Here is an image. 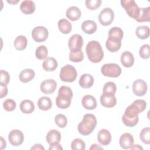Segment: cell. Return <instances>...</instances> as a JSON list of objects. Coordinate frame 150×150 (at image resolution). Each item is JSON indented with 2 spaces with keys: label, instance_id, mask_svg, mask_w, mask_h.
<instances>
[{
  "label": "cell",
  "instance_id": "cell-33",
  "mask_svg": "<svg viewBox=\"0 0 150 150\" xmlns=\"http://www.w3.org/2000/svg\"><path fill=\"white\" fill-rule=\"evenodd\" d=\"M48 54V50L45 45H40L38 46L35 51L36 57L39 60L45 59Z\"/></svg>",
  "mask_w": 150,
  "mask_h": 150
},
{
  "label": "cell",
  "instance_id": "cell-21",
  "mask_svg": "<svg viewBox=\"0 0 150 150\" xmlns=\"http://www.w3.org/2000/svg\"><path fill=\"white\" fill-rule=\"evenodd\" d=\"M81 29L82 30L89 35L94 33L97 28L96 23L92 20H86L84 21L81 24Z\"/></svg>",
  "mask_w": 150,
  "mask_h": 150
},
{
  "label": "cell",
  "instance_id": "cell-11",
  "mask_svg": "<svg viewBox=\"0 0 150 150\" xmlns=\"http://www.w3.org/2000/svg\"><path fill=\"white\" fill-rule=\"evenodd\" d=\"M132 87L134 94L139 97L144 96L148 89L146 83L142 79H137L134 81Z\"/></svg>",
  "mask_w": 150,
  "mask_h": 150
},
{
  "label": "cell",
  "instance_id": "cell-20",
  "mask_svg": "<svg viewBox=\"0 0 150 150\" xmlns=\"http://www.w3.org/2000/svg\"><path fill=\"white\" fill-rule=\"evenodd\" d=\"M35 4L33 1L30 0H25L21 2L20 5V9L22 13L26 15H30L35 11Z\"/></svg>",
  "mask_w": 150,
  "mask_h": 150
},
{
  "label": "cell",
  "instance_id": "cell-5",
  "mask_svg": "<svg viewBox=\"0 0 150 150\" xmlns=\"http://www.w3.org/2000/svg\"><path fill=\"white\" fill-rule=\"evenodd\" d=\"M60 79L64 82H73L77 77V73L75 67L71 64H67L62 67L60 74Z\"/></svg>",
  "mask_w": 150,
  "mask_h": 150
},
{
  "label": "cell",
  "instance_id": "cell-27",
  "mask_svg": "<svg viewBox=\"0 0 150 150\" xmlns=\"http://www.w3.org/2000/svg\"><path fill=\"white\" fill-rule=\"evenodd\" d=\"M21 111L24 114H30L35 110V105L30 100H24L19 105Z\"/></svg>",
  "mask_w": 150,
  "mask_h": 150
},
{
  "label": "cell",
  "instance_id": "cell-16",
  "mask_svg": "<svg viewBox=\"0 0 150 150\" xmlns=\"http://www.w3.org/2000/svg\"><path fill=\"white\" fill-rule=\"evenodd\" d=\"M97 140L103 145H107L111 141V134L106 129H101L97 134Z\"/></svg>",
  "mask_w": 150,
  "mask_h": 150
},
{
  "label": "cell",
  "instance_id": "cell-37",
  "mask_svg": "<svg viewBox=\"0 0 150 150\" xmlns=\"http://www.w3.org/2000/svg\"><path fill=\"white\" fill-rule=\"evenodd\" d=\"M71 148L73 150H84L86 148V144L81 139L76 138L71 142Z\"/></svg>",
  "mask_w": 150,
  "mask_h": 150
},
{
  "label": "cell",
  "instance_id": "cell-38",
  "mask_svg": "<svg viewBox=\"0 0 150 150\" xmlns=\"http://www.w3.org/2000/svg\"><path fill=\"white\" fill-rule=\"evenodd\" d=\"M55 124L60 128H64L67 124V119L66 117L62 114H59L54 118Z\"/></svg>",
  "mask_w": 150,
  "mask_h": 150
},
{
  "label": "cell",
  "instance_id": "cell-12",
  "mask_svg": "<svg viewBox=\"0 0 150 150\" xmlns=\"http://www.w3.org/2000/svg\"><path fill=\"white\" fill-rule=\"evenodd\" d=\"M8 140L12 145L15 146H19L23 142L24 136L20 130L13 129L9 134Z\"/></svg>",
  "mask_w": 150,
  "mask_h": 150
},
{
  "label": "cell",
  "instance_id": "cell-31",
  "mask_svg": "<svg viewBox=\"0 0 150 150\" xmlns=\"http://www.w3.org/2000/svg\"><path fill=\"white\" fill-rule=\"evenodd\" d=\"M150 20V7L141 8L138 18L135 20L138 22H149Z\"/></svg>",
  "mask_w": 150,
  "mask_h": 150
},
{
  "label": "cell",
  "instance_id": "cell-6",
  "mask_svg": "<svg viewBox=\"0 0 150 150\" xmlns=\"http://www.w3.org/2000/svg\"><path fill=\"white\" fill-rule=\"evenodd\" d=\"M121 4L129 16L136 20L139 14L140 8L134 0H122Z\"/></svg>",
  "mask_w": 150,
  "mask_h": 150
},
{
  "label": "cell",
  "instance_id": "cell-7",
  "mask_svg": "<svg viewBox=\"0 0 150 150\" xmlns=\"http://www.w3.org/2000/svg\"><path fill=\"white\" fill-rule=\"evenodd\" d=\"M101 72L104 76L116 78L121 74V69L116 63H106L101 67Z\"/></svg>",
  "mask_w": 150,
  "mask_h": 150
},
{
  "label": "cell",
  "instance_id": "cell-2",
  "mask_svg": "<svg viewBox=\"0 0 150 150\" xmlns=\"http://www.w3.org/2000/svg\"><path fill=\"white\" fill-rule=\"evenodd\" d=\"M72 97L73 91L70 87L62 86L59 89L58 96L56 98V104L59 108H67L70 105Z\"/></svg>",
  "mask_w": 150,
  "mask_h": 150
},
{
  "label": "cell",
  "instance_id": "cell-42",
  "mask_svg": "<svg viewBox=\"0 0 150 150\" xmlns=\"http://www.w3.org/2000/svg\"><path fill=\"white\" fill-rule=\"evenodd\" d=\"M86 7L90 10H96L98 8L101 4V0H86L85 1Z\"/></svg>",
  "mask_w": 150,
  "mask_h": 150
},
{
  "label": "cell",
  "instance_id": "cell-4",
  "mask_svg": "<svg viewBox=\"0 0 150 150\" xmlns=\"http://www.w3.org/2000/svg\"><path fill=\"white\" fill-rule=\"evenodd\" d=\"M141 113L139 109L132 103L128 106L122 117V121L124 124L129 127L135 126L139 120L138 114Z\"/></svg>",
  "mask_w": 150,
  "mask_h": 150
},
{
  "label": "cell",
  "instance_id": "cell-23",
  "mask_svg": "<svg viewBox=\"0 0 150 150\" xmlns=\"http://www.w3.org/2000/svg\"><path fill=\"white\" fill-rule=\"evenodd\" d=\"M66 14L67 18L72 21H77L81 15L80 9L75 6L69 7L67 9Z\"/></svg>",
  "mask_w": 150,
  "mask_h": 150
},
{
  "label": "cell",
  "instance_id": "cell-8",
  "mask_svg": "<svg viewBox=\"0 0 150 150\" xmlns=\"http://www.w3.org/2000/svg\"><path fill=\"white\" fill-rule=\"evenodd\" d=\"M98 18L102 25L108 26L111 24L114 20V11L110 8H105L100 12Z\"/></svg>",
  "mask_w": 150,
  "mask_h": 150
},
{
  "label": "cell",
  "instance_id": "cell-50",
  "mask_svg": "<svg viewBox=\"0 0 150 150\" xmlns=\"http://www.w3.org/2000/svg\"><path fill=\"white\" fill-rule=\"evenodd\" d=\"M19 1H7V2L13 5V4H15L18 3Z\"/></svg>",
  "mask_w": 150,
  "mask_h": 150
},
{
  "label": "cell",
  "instance_id": "cell-26",
  "mask_svg": "<svg viewBox=\"0 0 150 150\" xmlns=\"http://www.w3.org/2000/svg\"><path fill=\"white\" fill-rule=\"evenodd\" d=\"M35 76V71L31 69H26L21 71L19 78L21 82L28 83Z\"/></svg>",
  "mask_w": 150,
  "mask_h": 150
},
{
  "label": "cell",
  "instance_id": "cell-15",
  "mask_svg": "<svg viewBox=\"0 0 150 150\" xmlns=\"http://www.w3.org/2000/svg\"><path fill=\"white\" fill-rule=\"evenodd\" d=\"M134 139L132 135L128 132L124 133L121 135L119 139L120 146L124 149H130V148L134 145Z\"/></svg>",
  "mask_w": 150,
  "mask_h": 150
},
{
  "label": "cell",
  "instance_id": "cell-28",
  "mask_svg": "<svg viewBox=\"0 0 150 150\" xmlns=\"http://www.w3.org/2000/svg\"><path fill=\"white\" fill-rule=\"evenodd\" d=\"M58 28L61 33L63 34L69 33L72 29L71 23L66 19H61L58 21Z\"/></svg>",
  "mask_w": 150,
  "mask_h": 150
},
{
  "label": "cell",
  "instance_id": "cell-47",
  "mask_svg": "<svg viewBox=\"0 0 150 150\" xmlns=\"http://www.w3.org/2000/svg\"><path fill=\"white\" fill-rule=\"evenodd\" d=\"M6 145V143L5 140L2 137H1V149H3L5 148Z\"/></svg>",
  "mask_w": 150,
  "mask_h": 150
},
{
  "label": "cell",
  "instance_id": "cell-44",
  "mask_svg": "<svg viewBox=\"0 0 150 150\" xmlns=\"http://www.w3.org/2000/svg\"><path fill=\"white\" fill-rule=\"evenodd\" d=\"M0 97L2 98L3 97H5L8 93V88L6 86H0Z\"/></svg>",
  "mask_w": 150,
  "mask_h": 150
},
{
  "label": "cell",
  "instance_id": "cell-9",
  "mask_svg": "<svg viewBox=\"0 0 150 150\" xmlns=\"http://www.w3.org/2000/svg\"><path fill=\"white\" fill-rule=\"evenodd\" d=\"M49 36L47 29L42 26L34 28L32 30V37L36 42H42L45 41Z\"/></svg>",
  "mask_w": 150,
  "mask_h": 150
},
{
  "label": "cell",
  "instance_id": "cell-24",
  "mask_svg": "<svg viewBox=\"0 0 150 150\" xmlns=\"http://www.w3.org/2000/svg\"><path fill=\"white\" fill-rule=\"evenodd\" d=\"M60 139L61 134L56 129L50 130L46 137V140L49 145L54 143H59Z\"/></svg>",
  "mask_w": 150,
  "mask_h": 150
},
{
  "label": "cell",
  "instance_id": "cell-10",
  "mask_svg": "<svg viewBox=\"0 0 150 150\" xmlns=\"http://www.w3.org/2000/svg\"><path fill=\"white\" fill-rule=\"evenodd\" d=\"M83 45V39L79 34L73 35L68 42V46L70 52H77L81 50Z\"/></svg>",
  "mask_w": 150,
  "mask_h": 150
},
{
  "label": "cell",
  "instance_id": "cell-17",
  "mask_svg": "<svg viewBox=\"0 0 150 150\" xmlns=\"http://www.w3.org/2000/svg\"><path fill=\"white\" fill-rule=\"evenodd\" d=\"M123 31L119 27H112L108 31V39L114 42H121L123 38Z\"/></svg>",
  "mask_w": 150,
  "mask_h": 150
},
{
  "label": "cell",
  "instance_id": "cell-40",
  "mask_svg": "<svg viewBox=\"0 0 150 150\" xmlns=\"http://www.w3.org/2000/svg\"><path fill=\"white\" fill-rule=\"evenodd\" d=\"M15 101L12 99H6L3 103V107L6 111L10 112L13 111L16 108Z\"/></svg>",
  "mask_w": 150,
  "mask_h": 150
},
{
  "label": "cell",
  "instance_id": "cell-22",
  "mask_svg": "<svg viewBox=\"0 0 150 150\" xmlns=\"http://www.w3.org/2000/svg\"><path fill=\"white\" fill-rule=\"evenodd\" d=\"M79 83L81 87L83 88H88L93 86L94 83V78L90 74H83L80 76Z\"/></svg>",
  "mask_w": 150,
  "mask_h": 150
},
{
  "label": "cell",
  "instance_id": "cell-48",
  "mask_svg": "<svg viewBox=\"0 0 150 150\" xmlns=\"http://www.w3.org/2000/svg\"><path fill=\"white\" fill-rule=\"evenodd\" d=\"M90 149H103V148L101 146H98V145H97V144H94L91 145Z\"/></svg>",
  "mask_w": 150,
  "mask_h": 150
},
{
  "label": "cell",
  "instance_id": "cell-1",
  "mask_svg": "<svg viewBox=\"0 0 150 150\" xmlns=\"http://www.w3.org/2000/svg\"><path fill=\"white\" fill-rule=\"evenodd\" d=\"M86 53L88 60L94 63L101 61L104 57V52L100 43L96 40L89 42L86 47Z\"/></svg>",
  "mask_w": 150,
  "mask_h": 150
},
{
  "label": "cell",
  "instance_id": "cell-39",
  "mask_svg": "<svg viewBox=\"0 0 150 150\" xmlns=\"http://www.w3.org/2000/svg\"><path fill=\"white\" fill-rule=\"evenodd\" d=\"M116 90L117 87L115 84L114 82L108 81L104 84L103 89V93H107L115 94Z\"/></svg>",
  "mask_w": 150,
  "mask_h": 150
},
{
  "label": "cell",
  "instance_id": "cell-36",
  "mask_svg": "<svg viewBox=\"0 0 150 150\" xmlns=\"http://www.w3.org/2000/svg\"><path fill=\"white\" fill-rule=\"evenodd\" d=\"M84 59V54L82 50L77 52H70L69 53V60L72 62H80Z\"/></svg>",
  "mask_w": 150,
  "mask_h": 150
},
{
  "label": "cell",
  "instance_id": "cell-18",
  "mask_svg": "<svg viewBox=\"0 0 150 150\" xmlns=\"http://www.w3.org/2000/svg\"><path fill=\"white\" fill-rule=\"evenodd\" d=\"M81 104L83 107L89 110H94L97 107L96 99L91 95H86L81 100Z\"/></svg>",
  "mask_w": 150,
  "mask_h": 150
},
{
  "label": "cell",
  "instance_id": "cell-34",
  "mask_svg": "<svg viewBox=\"0 0 150 150\" xmlns=\"http://www.w3.org/2000/svg\"><path fill=\"white\" fill-rule=\"evenodd\" d=\"M121 42H114L107 39L105 42V46L107 50L111 52H117L121 47Z\"/></svg>",
  "mask_w": 150,
  "mask_h": 150
},
{
  "label": "cell",
  "instance_id": "cell-46",
  "mask_svg": "<svg viewBox=\"0 0 150 150\" xmlns=\"http://www.w3.org/2000/svg\"><path fill=\"white\" fill-rule=\"evenodd\" d=\"M31 150L32 149H40V150H44L45 149V148L41 145V144H35L33 146H32V148H30Z\"/></svg>",
  "mask_w": 150,
  "mask_h": 150
},
{
  "label": "cell",
  "instance_id": "cell-49",
  "mask_svg": "<svg viewBox=\"0 0 150 150\" xmlns=\"http://www.w3.org/2000/svg\"><path fill=\"white\" fill-rule=\"evenodd\" d=\"M131 149H141L143 150V148L142 146H141L139 145L136 144V145H133L131 148Z\"/></svg>",
  "mask_w": 150,
  "mask_h": 150
},
{
  "label": "cell",
  "instance_id": "cell-43",
  "mask_svg": "<svg viewBox=\"0 0 150 150\" xmlns=\"http://www.w3.org/2000/svg\"><path fill=\"white\" fill-rule=\"evenodd\" d=\"M149 45L148 44L143 45L139 49V54L141 58L144 59H146L149 57Z\"/></svg>",
  "mask_w": 150,
  "mask_h": 150
},
{
  "label": "cell",
  "instance_id": "cell-14",
  "mask_svg": "<svg viewBox=\"0 0 150 150\" xmlns=\"http://www.w3.org/2000/svg\"><path fill=\"white\" fill-rule=\"evenodd\" d=\"M57 87V83L53 79H47L43 81L40 86V91L44 94H51L54 92Z\"/></svg>",
  "mask_w": 150,
  "mask_h": 150
},
{
  "label": "cell",
  "instance_id": "cell-41",
  "mask_svg": "<svg viewBox=\"0 0 150 150\" xmlns=\"http://www.w3.org/2000/svg\"><path fill=\"white\" fill-rule=\"evenodd\" d=\"M10 76L9 73L4 70L0 71V86H7L9 82Z\"/></svg>",
  "mask_w": 150,
  "mask_h": 150
},
{
  "label": "cell",
  "instance_id": "cell-3",
  "mask_svg": "<svg viewBox=\"0 0 150 150\" xmlns=\"http://www.w3.org/2000/svg\"><path fill=\"white\" fill-rule=\"evenodd\" d=\"M97 125L96 117L92 114H86L84 115L83 120L77 126L79 132L83 135L91 134L95 129Z\"/></svg>",
  "mask_w": 150,
  "mask_h": 150
},
{
  "label": "cell",
  "instance_id": "cell-13",
  "mask_svg": "<svg viewBox=\"0 0 150 150\" xmlns=\"http://www.w3.org/2000/svg\"><path fill=\"white\" fill-rule=\"evenodd\" d=\"M101 105L107 108H112L116 105L117 99L115 94L107 93H103L100 97Z\"/></svg>",
  "mask_w": 150,
  "mask_h": 150
},
{
  "label": "cell",
  "instance_id": "cell-29",
  "mask_svg": "<svg viewBox=\"0 0 150 150\" xmlns=\"http://www.w3.org/2000/svg\"><path fill=\"white\" fill-rule=\"evenodd\" d=\"M38 108L43 111H47L52 108V103L50 98L48 97H41L38 101Z\"/></svg>",
  "mask_w": 150,
  "mask_h": 150
},
{
  "label": "cell",
  "instance_id": "cell-30",
  "mask_svg": "<svg viewBox=\"0 0 150 150\" xmlns=\"http://www.w3.org/2000/svg\"><path fill=\"white\" fill-rule=\"evenodd\" d=\"M27 39L25 36L19 35L14 40V46L18 50L21 51L26 49L27 46Z\"/></svg>",
  "mask_w": 150,
  "mask_h": 150
},
{
  "label": "cell",
  "instance_id": "cell-32",
  "mask_svg": "<svg viewBox=\"0 0 150 150\" xmlns=\"http://www.w3.org/2000/svg\"><path fill=\"white\" fill-rule=\"evenodd\" d=\"M135 34L140 39H147L149 36V28L147 26H139L136 29Z\"/></svg>",
  "mask_w": 150,
  "mask_h": 150
},
{
  "label": "cell",
  "instance_id": "cell-19",
  "mask_svg": "<svg viewBox=\"0 0 150 150\" xmlns=\"http://www.w3.org/2000/svg\"><path fill=\"white\" fill-rule=\"evenodd\" d=\"M121 63L125 67H131L134 63V57L133 54L129 51L124 52L121 56Z\"/></svg>",
  "mask_w": 150,
  "mask_h": 150
},
{
  "label": "cell",
  "instance_id": "cell-35",
  "mask_svg": "<svg viewBox=\"0 0 150 150\" xmlns=\"http://www.w3.org/2000/svg\"><path fill=\"white\" fill-rule=\"evenodd\" d=\"M139 138L142 142L149 145L150 144V128L149 127L144 128L140 132Z\"/></svg>",
  "mask_w": 150,
  "mask_h": 150
},
{
  "label": "cell",
  "instance_id": "cell-25",
  "mask_svg": "<svg viewBox=\"0 0 150 150\" xmlns=\"http://www.w3.org/2000/svg\"><path fill=\"white\" fill-rule=\"evenodd\" d=\"M57 62L54 57H49L46 58L43 63L42 67L46 71H53L57 67Z\"/></svg>",
  "mask_w": 150,
  "mask_h": 150
},
{
  "label": "cell",
  "instance_id": "cell-45",
  "mask_svg": "<svg viewBox=\"0 0 150 150\" xmlns=\"http://www.w3.org/2000/svg\"><path fill=\"white\" fill-rule=\"evenodd\" d=\"M49 149V150H52V149L60 150V149H63V148H62V146L59 144V143H54V144H50Z\"/></svg>",
  "mask_w": 150,
  "mask_h": 150
}]
</instances>
